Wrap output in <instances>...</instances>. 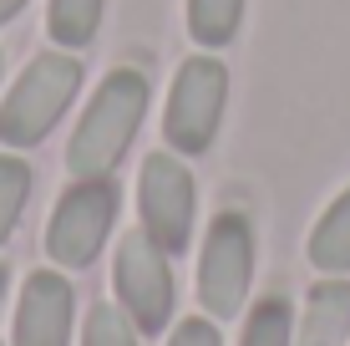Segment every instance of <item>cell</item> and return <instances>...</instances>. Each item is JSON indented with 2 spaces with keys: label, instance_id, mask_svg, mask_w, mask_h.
<instances>
[{
  "label": "cell",
  "instance_id": "6da1fadb",
  "mask_svg": "<svg viewBox=\"0 0 350 346\" xmlns=\"http://www.w3.org/2000/svg\"><path fill=\"white\" fill-rule=\"evenodd\" d=\"M148 97H152V87L142 71H132V66L107 71L102 87L92 92L87 112H81L77 133L66 143V173L71 178H112L142 127Z\"/></svg>",
  "mask_w": 350,
  "mask_h": 346
},
{
  "label": "cell",
  "instance_id": "7a4b0ae2",
  "mask_svg": "<svg viewBox=\"0 0 350 346\" xmlns=\"http://www.w3.org/2000/svg\"><path fill=\"white\" fill-rule=\"evenodd\" d=\"M81 62L71 51H41L36 62L16 77V87L0 102V143L5 148H36L51 138V127L62 123V112L77 102L81 92Z\"/></svg>",
  "mask_w": 350,
  "mask_h": 346
},
{
  "label": "cell",
  "instance_id": "3957f363",
  "mask_svg": "<svg viewBox=\"0 0 350 346\" xmlns=\"http://www.w3.org/2000/svg\"><path fill=\"white\" fill-rule=\"evenodd\" d=\"M228 102V66L219 56H188L167 87V112H163V138L178 158H203L219 138Z\"/></svg>",
  "mask_w": 350,
  "mask_h": 346
},
{
  "label": "cell",
  "instance_id": "277c9868",
  "mask_svg": "<svg viewBox=\"0 0 350 346\" xmlns=\"http://www.w3.org/2000/svg\"><path fill=\"white\" fill-rule=\"evenodd\" d=\"M249 280H254V230L244 214H219L203 234L198 255V301L213 321H234L244 311Z\"/></svg>",
  "mask_w": 350,
  "mask_h": 346
},
{
  "label": "cell",
  "instance_id": "5b68a950",
  "mask_svg": "<svg viewBox=\"0 0 350 346\" xmlns=\"http://www.w3.org/2000/svg\"><path fill=\"white\" fill-rule=\"evenodd\" d=\"M112 224H117V184L112 178H77V184L62 194L56 214H51L46 249H51L56 265L87 270L92 260L102 255Z\"/></svg>",
  "mask_w": 350,
  "mask_h": 346
},
{
  "label": "cell",
  "instance_id": "8992f818",
  "mask_svg": "<svg viewBox=\"0 0 350 346\" xmlns=\"http://www.w3.org/2000/svg\"><path fill=\"white\" fill-rule=\"evenodd\" d=\"M117 301L132 316V326L158 336L173 321V270H167V249L152 240L148 230H132L117 245V265H112Z\"/></svg>",
  "mask_w": 350,
  "mask_h": 346
},
{
  "label": "cell",
  "instance_id": "52a82bcc",
  "mask_svg": "<svg viewBox=\"0 0 350 346\" xmlns=\"http://www.w3.org/2000/svg\"><path fill=\"white\" fill-rule=\"evenodd\" d=\"M137 209H142V230H148L152 240L167 249V255L188 249L198 194H193L188 163L178 158L173 148H167V153H152V158L142 163V178H137Z\"/></svg>",
  "mask_w": 350,
  "mask_h": 346
},
{
  "label": "cell",
  "instance_id": "ba28073f",
  "mask_svg": "<svg viewBox=\"0 0 350 346\" xmlns=\"http://www.w3.org/2000/svg\"><path fill=\"white\" fill-rule=\"evenodd\" d=\"M71 285L56 270H36L21 291L16 311V346H71Z\"/></svg>",
  "mask_w": 350,
  "mask_h": 346
},
{
  "label": "cell",
  "instance_id": "9c48e42d",
  "mask_svg": "<svg viewBox=\"0 0 350 346\" xmlns=\"http://www.w3.org/2000/svg\"><path fill=\"white\" fill-rule=\"evenodd\" d=\"M345 336H350V285L320 280L305 301L295 346H345Z\"/></svg>",
  "mask_w": 350,
  "mask_h": 346
},
{
  "label": "cell",
  "instance_id": "30bf717a",
  "mask_svg": "<svg viewBox=\"0 0 350 346\" xmlns=\"http://www.w3.org/2000/svg\"><path fill=\"white\" fill-rule=\"evenodd\" d=\"M310 265L325 275H345L350 270V188L320 214L315 234H310Z\"/></svg>",
  "mask_w": 350,
  "mask_h": 346
},
{
  "label": "cell",
  "instance_id": "8fae6325",
  "mask_svg": "<svg viewBox=\"0 0 350 346\" xmlns=\"http://www.w3.org/2000/svg\"><path fill=\"white\" fill-rule=\"evenodd\" d=\"M102 10H107V0H51L46 5V31H51V41L62 51H81L102 31Z\"/></svg>",
  "mask_w": 350,
  "mask_h": 346
},
{
  "label": "cell",
  "instance_id": "7c38bea8",
  "mask_svg": "<svg viewBox=\"0 0 350 346\" xmlns=\"http://www.w3.org/2000/svg\"><path fill=\"white\" fill-rule=\"evenodd\" d=\"M244 26V0H188V36L208 51L228 46Z\"/></svg>",
  "mask_w": 350,
  "mask_h": 346
},
{
  "label": "cell",
  "instance_id": "4fadbf2b",
  "mask_svg": "<svg viewBox=\"0 0 350 346\" xmlns=\"http://www.w3.org/2000/svg\"><path fill=\"white\" fill-rule=\"evenodd\" d=\"M31 199V163L16 153H0V245L10 240V230L21 224V209Z\"/></svg>",
  "mask_w": 350,
  "mask_h": 346
},
{
  "label": "cell",
  "instance_id": "5bb4252c",
  "mask_svg": "<svg viewBox=\"0 0 350 346\" xmlns=\"http://www.w3.org/2000/svg\"><path fill=\"white\" fill-rule=\"evenodd\" d=\"M239 346H295V336H289V306L280 295H269V301H259L254 311H249L244 341Z\"/></svg>",
  "mask_w": 350,
  "mask_h": 346
},
{
  "label": "cell",
  "instance_id": "9a60e30c",
  "mask_svg": "<svg viewBox=\"0 0 350 346\" xmlns=\"http://www.w3.org/2000/svg\"><path fill=\"white\" fill-rule=\"evenodd\" d=\"M81 346H137V326H132V316L117 311V306H92Z\"/></svg>",
  "mask_w": 350,
  "mask_h": 346
},
{
  "label": "cell",
  "instance_id": "2e32d148",
  "mask_svg": "<svg viewBox=\"0 0 350 346\" xmlns=\"http://www.w3.org/2000/svg\"><path fill=\"white\" fill-rule=\"evenodd\" d=\"M167 346H219V331H213L208 321L193 316V321H183V326L173 331V341H167Z\"/></svg>",
  "mask_w": 350,
  "mask_h": 346
},
{
  "label": "cell",
  "instance_id": "e0dca14e",
  "mask_svg": "<svg viewBox=\"0 0 350 346\" xmlns=\"http://www.w3.org/2000/svg\"><path fill=\"white\" fill-rule=\"evenodd\" d=\"M26 5H31V0H0V26H10V21H16Z\"/></svg>",
  "mask_w": 350,
  "mask_h": 346
},
{
  "label": "cell",
  "instance_id": "ac0fdd59",
  "mask_svg": "<svg viewBox=\"0 0 350 346\" xmlns=\"http://www.w3.org/2000/svg\"><path fill=\"white\" fill-rule=\"evenodd\" d=\"M0 295H5V265H0Z\"/></svg>",
  "mask_w": 350,
  "mask_h": 346
}]
</instances>
